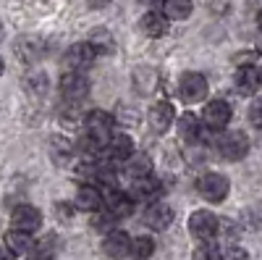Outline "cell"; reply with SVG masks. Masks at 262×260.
Instances as JSON below:
<instances>
[{
	"label": "cell",
	"instance_id": "obj_28",
	"mask_svg": "<svg viewBox=\"0 0 262 260\" xmlns=\"http://www.w3.org/2000/svg\"><path fill=\"white\" fill-rule=\"evenodd\" d=\"M223 260H249V255H247L242 247H231V250H226Z\"/></svg>",
	"mask_w": 262,
	"mask_h": 260
},
{
	"label": "cell",
	"instance_id": "obj_13",
	"mask_svg": "<svg viewBox=\"0 0 262 260\" xmlns=\"http://www.w3.org/2000/svg\"><path fill=\"white\" fill-rule=\"evenodd\" d=\"M107 213L113 215L116 221H121V218H128L131 213H134V197L131 194H126V192H111V197H107Z\"/></svg>",
	"mask_w": 262,
	"mask_h": 260
},
{
	"label": "cell",
	"instance_id": "obj_26",
	"mask_svg": "<svg viewBox=\"0 0 262 260\" xmlns=\"http://www.w3.org/2000/svg\"><path fill=\"white\" fill-rule=\"evenodd\" d=\"M249 121L262 129V97L252 100V105H249Z\"/></svg>",
	"mask_w": 262,
	"mask_h": 260
},
{
	"label": "cell",
	"instance_id": "obj_8",
	"mask_svg": "<svg viewBox=\"0 0 262 260\" xmlns=\"http://www.w3.org/2000/svg\"><path fill=\"white\" fill-rule=\"evenodd\" d=\"M131 236L121 229H113V231H107L105 234V239H102V250L107 257H113V260H121V257H128L131 255Z\"/></svg>",
	"mask_w": 262,
	"mask_h": 260
},
{
	"label": "cell",
	"instance_id": "obj_22",
	"mask_svg": "<svg viewBox=\"0 0 262 260\" xmlns=\"http://www.w3.org/2000/svg\"><path fill=\"white\" fill-rule=\"evenodd\" d=\"M200 129H202V121L196 118L194 113H184L179 118V137L184 142H196L200 139Z\"/></svg>",
	"mask_w": 262,
	"mask_h": 260
},
{
	"label": "cell",
	"instance_id": "obj_16",
	"mask_svg": "<svg viewBox=\"0 0 262 260\" xmlns=\"http://www.w3.org/2000/svg\"><path fill=\"white\" fill-rule=\"evenodd\" d=\"M139 27L147 37H163V34H168V18L160 11H149V13L142 16Z\"/></svg>",
	"mask_w": 262,
	"mask_h": 260
},
{
	"label": "cell",
	"instance_id": "obj_2",
	"mask_svg": "<svg viewBox=\"0 0 262 260\" xmlns=\"http://www.w3.org/2000/svg\"><path fill=\"white\" fill-rule=\"evenodd\" d=\"M196 189H200V194L207 203H223L228 197V192H231V184H228V179L223 176V173L210 171V173H205V176H200Z\"/></svg>",
	"mask_w": 262,
	"mask_h": 260
},
{
	"label": "cell",
	"instance_id": "obj_32",
	"mask_svg": "<svg viewBox=\"0 0 262 260\" xmlns=\"http://www.w3.org/2000/svg\"><path fill=\"white\" fill-rule=\"evenodd\" d=\"M257 50L262 53V32H259V37H257Z\"/></svg>",
	"mask_w": 262,
	"mask_h": 260
},
{
	"label": "cell",
	"instance_id": "obj_31",
	"mask_svg": "<svg viewBox=\"0 0 262 260\" xmlns=\"http://www.w3.org/2000/svg\"><path fill=\"white\" fill-rule=\"evenodd\" d=\"M142 3H147V6H158V3H160V6H163V0H142Z\"/></svg>",
	"mask_w": 262,
	"mask_h": 260
},
{
	"label": "cell",
	"instance_id": "obj_35",
	"mask_svg": "<svg viewBox=\"0 0 262 260\" xmlns=\"http://www.w3.org/2000/svg\"><path fill=\"white\" fill-rule=\"evenodd\" d=\"M3 34H6V32H3V24H0V42H3Z\"/></svg>",
	"mask_w": 262,
	"mask_h": 260
},
{
	"label": "cell",
	"instance_id": "obj_19",
	"mask_svg": "<svg viewBox=\"0 0 262 260\" xmlns=\"http://www.w3.org/2000/svg\"><path fill=\"white\" fill-rule=\"evenodd\" d=\"M32 245H34V239H32V234H29V231L11 229V231L6 234V250H11L13 255H24V252H29Z\"/></svg>",
	"mask_w": 262,
	"mask_h": 260
},
{
	"label": "cell",
	"instance_id": "obj_5",
	"mask_svg": "<svg viewBox=\"0 0 262 260\" xmlns=\"http://www.w3.org/2000/svg\"><path fill=\"white\" fill-rule=\"evenodd\" d=\"M217 153H221L226 161H242L249 153V139L244 132H226L221 139H217Z\"/></svg>",
	"mask_w": 262,
	"mask_h": 260
},
{
	"label": "cell",
	"instance_id": "obj_10",
	"mask_svg": "<svg viewBox=\"0 0 262 260\" xmlns=\"http://www.w3.org/2000/svg\"><path fill=\"white\" fill-rule=\"evenodd\" d=\"M11 226L32 234V231H37L42 226V213L34 205H16L11 210Z\"/></svg>",
	"mask_w": 262,
	"mask_h": 260
},
{
	"label": "cell",
	"instance_id": "obj_34",
	"mask_svg": "<svg viewBox=\"0 0 262 260\" xmlns=\"http://www.w3.org/2000/svg\"><path fill=\"white\" fill-rule=\"evenodd\" d=\"M257 24H259V32H262V11H259V16H257Z\"/></svg>",
	"mask_w": 262,
	"mask_h": 260
},
{
	"label": "cell",
	"instance_id": "obj_18",
	"mask_svg": "<svg viewBox=\"0 0 262 260\" xmlns=\"http://www.w3.org/2000/svg\"><path fill=\"white\" fill-rule=\"evenodd\" d=\"M126 176L128 179H147V176H152V161H149V155H144V153H134L128 161H126Z\"/></svg>",
	"mask_w": 262,
	"mask_h": 260
},
{
	"label": "cell",
	"instance_id": "obj_9",
	"mask_svg": "<svg viewBox=\"0 0 262 260\" xmlns=\"http://www.w3.org/2000/svg\"><path fill=\"white\" fill-rule=\"evenodd\" d=\"M173 118H176V113H173V105L168 100L155 103L149 108V113H147V124H149V129L155 134H165L170 129V124H173Z\"/></svg>",
	"mask_w": 262,
	"mask_h": 260
},
{
	"label": "cell",
	"instance_id": "obj_6",
	"mask_svg": "<svg viewBox=\"0 0 262 260\" xmlns=\"http://www.w3.org/2000/svg\"><path fill=\"white\" fill-rule=\"evenodd\" d=\"M179 95L184 103H200L207 97V79L196 71H186L179 79Z\"/></svg>",
	"mask_w": 262,
	"mask_h": 260
},
{
	"label": "cell",
	"instance_id": "obj_7",
	"mask_svg": "<svg viewBox=\"0 0 262 260\" xmlns=\"http://www.w3.org/2000/svg\"><path fill=\"white\" fill-rule=\"evenodd\" d=\"M202 121H205L207 129H212V132H221V129H226L228 121H231V105L226 100H210L205 105Z\"/></svg>",
	"mask_w": 262,
	"mask_h": 260
},
{
	"label": "cell",
	"instance_id": "obj_12",
	"mask_svg": "<svg viewBox=\"0 0 262 260\" xmlns=\"http://www.w3.org/2000/svg\"><path fill=\"white\" fill-rule=\"evenodd\" d=\"M144 224L149 229H155V231H163L173 224V208L168 203H152L147 210H144Z\"/></svg>",
	"mask_w": 262,
	"mask_h": 260
},
{
	"label": "cell",
	"instance_id": "obj_1",
	"mask_svg": "<svg viewBox=\"0 0 262 260\" xmlns=\"http://www.w3.org/2000/svg\"><path fill=\"white\" fill-rule=\"evenodd\" d=\"M113 137V116L105 111H92L86 116V139L92 147L107 145V139Z\"/></svg>",
	"mask_w": 262,
	"mask_h": 260
},
{
	"label": "cell",
	"instance_id": "obj_29",
	"mask_svg": "<svg viewBox=\"0 0 262 260\" xmlns=\"http://www.w3.org/2000/svg\"><path fill=\"white\" fill-rule=\"evenodd\" d=\"M107 3H111V0H86V6H90V8H105Z\"/></svg>",
	"mask_w": 262,
	"mask_h": 260
},
{
	"label": "cell",
	"instance_id": "obj_27",
	"mask_svg": "<svg viewBox=\"0 0 262 260\" xmlns=\"http://www.w3.org/2000/svg\"><path fill=\"white\" fill-rule=\"evenodd\" d=\"M113 215L111 213H107V215H95V218H92V226L97 229V231H113Z\"/></svg>",
	"mask_w": 262,
	"mask_h": 260
},
{
	"label": "cell",
	"instance_id": "obj_11",
	"mask_svg": "<svg viewBox=\"0 0 262 260\" xmlns=\"http://www.w3.org/2000/svg\"><path fill=\"white\" fill-rule=\"evenodd\" d=\"M60 92L69 100H84L90 95V82H86V76L81 71H69L60 79Z\"/></svg>",
	"mask_w": 262,
	"mask_h": 260
},
{
	"label": "cell",
	"instance_id": "obj_23",
	"mask_svg": "<svg viewBox=\"0 0 262 260\" xmlns=\"http://www.w3.org/2000/svg\"><path fill=\"white\" fill-rule=\"evenodd\" d=\"M152 252H155V239L152 236H137L131 242V257L134 260H149Z\"/></svg>",
	"mask_w": 262,
	"mask_h": 260
},
{
	"label": "cell",
	"instance_id": "obj_21",
	"mask_svg": "<svg viewBox=\"0 0 262 260\" xmlns=\"http://www.w3.org/2000/svg\"><path fill=\"white\" fill-rule=\"evenodd\" d=\"M194 11L191 0H163V16L168 21H181V18H189Z\"/></svg>",
	"mask_w": 262,
	"mask_h": 260
},
{
	"label": "cell",
	"instance_id": "obj_36",
	"mask_svg": "<svg viewBox=\"0 0 262 260\" xmlns=\"http://www.w3.org/2000/svg\"><path fill=\"white\" fill-rule=\"evenodd\" d=\"M259 84H262V69H259Z\"/></svg>",
	"mask_w": 262,
	"mask_h": 260
},
{
	"label": "cell",
	"instance_id": "obj_4",
	"mask_svg": "<svg viewBox=\"0 0 262 260\" xmlns=\"http://www.w3.org/2000/svg\"><path fill=\"white\" fill-rule=\"evenodd\" d=\"M217 229H221V221H217V215L210 213V210H194L189 215V231L200 242H210L217 234Z\"/></svg>",
	"mask_w": 262,
	"mask_h": 260
},
{
	"label": "cell",
	"instance_id": "obj_24",
	"mask_svg": "<svg viewBox=\"0 0 262 260\" xmlns=\"http://www.w3.org/2000/svg\"><path fill=\"white\" fill-rule=\"evenodd\" d=\"M194 260H223V255H221V250H217L215 245L202 242L200 247L194 250Z\"/></svg>",
	"mask_w": 262,
	"mask_h": 260
},
{
	"label": "cell",
	"instance_id": "obj_15",
	"mask_svg": "<svg viewBox=\"0 0 262 260\" xmlns=\"http://www.w3.org/2000/svg\"><path fill=\"white\" fill-rule=\"evenodd\" d=\"M131 155H134V142H131V137L126 134H113L111 139H107V161H128Z\"/></svg>",
	"mask_w": 262,
	"mask_h": 260
},
{
	"label": "cell",
	"instance_id": "obj_25",
	"mask_svg": "<svg viewBox=\"0 0 262 260\" xmlns=\"http://www.w3.org/2000/svg\"><path fill=\"white\" fill-rule=\"evenodd\" d=\"M27 87H29V92H37V95H42V92H45L48 90V76L45 74H32L29 79H27Z\"/></svg>",
	"mask_w": 262,
	"mask_h": 260
},
{
	"label": "cell",
	"instance_id": "obj_3",
	"mask_svg": "<svg viewBox=\"0 0 262 260\" xmlns=\"http://www.w3.org/2000/svg\"><path fill=\"white\" fill-rule=\"evenodd\" d=\"M97 55H100V53L95 50L92 42H76V45H71L69 50H66L63 66L69 69V71H84V69L92 66Z\"/></svg>",
	"mask_w": 262,
	"mask_h": 260
},
{
	"label": "cell",
	"instance_id": "obj_14",
	"mask_svg": "<svg viewBox=\"0 0 262 260\" xmlns=\"http://www.w3.org/2000/svg\"><path fill=\"white\" fill-rule=\"evenodd\" d=\"M105 200H102V192H100V187H95V184H81L79 189H76V197H74V205L79 208V210H97L100 205H102Z\"/></svg>",
	"mask_w": 262,
	"mask_h": 260
},
{
	"label": "cell",
	"instance_id": "obj_33",
	"mask_svg": "<svg viewBox=\"0 0 262 260\" xmlns=\"http://www.w3.org/2000/svg\"><path fill=\"white\" fill-rule=\"evenodd\" d=\"M3 71H6V63H3V58H0V76H3Z\"/></svg>",
	"mask_w": 262,
	"mask_h": 260
},
{
	"label": "cell",
	"instance_id": "obj_30",
	"mask_svg": "<svg viewBox=\"0 0 262 260\" xmlns=\"http://www.w3.org/2000/svg\"><path fill=\"white\" fill-rule=\"evenodd\" d=\"M0 260H16V255L11 250H0Z\"/></svg>",
	"mask_w": 262,
	"mask_h": 260
},
{
	"label": "cell",
	"instance_id": "obj_20",
	"mask_svg": "<svg viewBox=\"0 0 262 260\" xmlns=\"http://www.w3.org/2000/svg\"><path fill=\"white\" fill-rule=\"evenodd\" d=\"M160 194V182H155L152 176H147V179H137L134 182V187H131V197L134 200H152L155 203V197Z\"/></svg>",
	"mask_w": 262,
	"mask_h": 260
},
{
	"label": "cell",
	"instance_id": "obj_17",
	"mask_svg": "<svg viewBox=\"0 0 262 260\" xmlns=\"http://www.w3.org/2000/svg\"><path fill=\"white\" fill-rule=\"evenodd\" d=\"M257 87H259V69H254L252 63L238 66V71H236V90L244 92V95H252Z\"/></svg>",
	"mask_w": 262,
	"mask_h": 260
}]
</instances>
